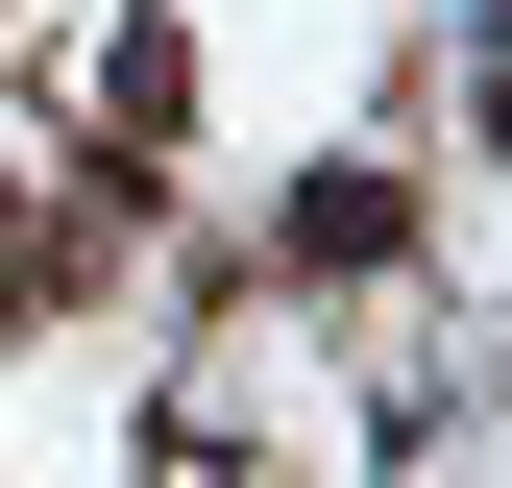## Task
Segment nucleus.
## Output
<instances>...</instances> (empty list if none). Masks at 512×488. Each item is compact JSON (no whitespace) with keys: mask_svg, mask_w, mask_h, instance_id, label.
<instances>
[{"mask_svg":"<svg viewBox=\"0 0 512 488\" xmlns=\"http://www.w3.org/2000/svg\"><path fill=\"white\" fill-rule=\"evenodd\" d=\"M391 244H415L391 171H293V196H269V269H293V293H317V269H391Z\"/></svg>","mask_w":512,"mask_h":488,"instance_id":"f257e3e1","label":"nucleus"},{"mask_svg":"<svg viewBox=\"0 0 512 488\" xmlns=\"http://www.w3.org/2000/svg\"><path fill=\"white\" fill-rule=\"evenodd\" d=\"M488 147H512V49H488Z\"/></svg>","mask_w":512,"mask_h":488,"instance_id":"f03ea898","label":"nucleus"}]
</instances>
